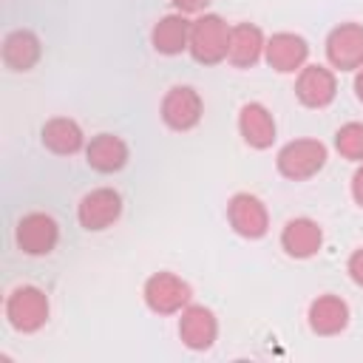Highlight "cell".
Here are the masks:
<instances>
[{
  "mask_svg": "<svg viewBox=\"0 0 363 363\" xmlns=\"http://www.w3.org/2000/svg\"><path fill=\"white\" fill-rule=\"evenodd\" d=\"M227 48H230V26L218 14H201L199 20L190 23L187 51L196 62L216 65L227 60Z\"/></svg>",
  "mask_w": 363,
  "mask_h": 363,
  "instance_id": "cell-1",
  "label": "cell"
},
{
  "mask_svg": "<svg viewBox=\"0 0 363 363\" xmlns=\"http://www.w3.org/2000/svg\"><path fill=\"white\" fill-rule=\"evenodd\" d=\"M323 244V233L312 218H292L281 233V247L289 258H312Z\"/></svg>",
  "mask_w": 363,
  "mask_h": 363,
  "instance_id": "cell-17",
  "label": "cell"
},
{
  "mask_svg": "<svg viewBox=\"0 0 363 363\" xmlns=\"http://www.w3.org/2000/svg\"><path fill=\"white\" fill-rule=\"evenodd\" d=\"M14 238L26 255H48L60 241V227L48 213H28L20 218Z\"/></svg>",
  "mask_w": 363,
  "mask_h": 363,
  "instance_id": "cell-8",
  "label": "cell"
},
{
  "mask_svg": "<svg viewBox=\"0 0 363 363\" xmlns=\"http://www.w3.org/2000/svg\"><path fill=\"white\" fill-rule=\"evenodd\" d=\"M173 6H176V11H182V14H196V11H201L210 0H170Z\"/></svg>",
  "mask_w": 363,
  "mask_h": 363,
  "instance_id": "cell-23",
  "label": "cell"
},
{
  "mask_svg": "<svg viewBox=\"0 0 363 363\" xmlns=\"http://www.w3.org/2000/svg\"><path fill=\"white\" fill-rule=\"evenodd\" d=\"M264 57L267 62L281 71V74H292V71H301L306 65V57H309V45L301 34H292V31H278L267 40L264 45Z\"/></svg>",
  "mask_w": 363,
  "mask_h": 363,
  "instance_id": "cell-10",
  "label": "cell"
},
{
  "mask_svg": "<svg viewBox=\"0 0 363 363\" xmlns=\"http://www.w3.org/2000/svg\"><path fill=\"white\" fill-rule=\"evenodd\" d=\"M190 284L173 272H156L145 281V303L156 315H176L190 303Z\"/></svg>",
  "mask_w": 363,
  "mask_h": 363,
  "instance_id": "cell-4",
  "label": "cell"
},
{
  "mask_svg": "<svg viewBox=\"0 0 363 363\" xmlns=\"http://www.w3.org/2000/svg\"><path fill=\"white\" fill-rule=\"evenodd\" d=\"M85 162L96 173H116L128 164V145L116 133H99L88 142Z\"/></svg>",
  "mask_w": 363,
  "mask_h": 363,
  "instance_id": "cell-16",
  "label": "cell"
},
{
  "mask_svg": "<svg viewBox=\"0 0 363 363\" xmlns=\"http://www.w3.org/2000/svg\"><path fill=\"white\" fill-rule=\"evenodd\" d=\"M179 337L187 349L204 352L216 343L218 337V320L207 306H184L179 318Z\"/></svg>",
  "mask_w": 363,
  "mask_h": 363,
  "instance_id": "cell-11",
  "label": "cell"
},
{
  "mask_svg": "<svg viewBox=\"0 0 363 363\" xmlns=\"http://www.w3.org/2000/svg\"><path fill=\"white\" fill-rule=\"evenodd\" d=\"M309 326L315 335L332 337L349 326V306L337 295H318L309 303Z\"/></svg>",
  "mask_w": 363,
  "mask_h": 363,
  "instance_id": "cell-13",
  "label": "cell"
},
{
  "mask_svg": "<svg viewBox=\"0 0 363 363\" xmlns=\"http://www.w3.org/2000/svg\"><path fill=\"white\" fill-rule=\"evenodd\" d=\"M326 57L340 71L363 68V26L340 23L326 37Z\"/></svg>",
  "mask_w": 363,
  "mask_h": 363,
  "instance_id": "cell-7",
  "label": "cell"
},
{
  "mask_svg": "<svg viewBox=\"0 0 363 363\" xmlns=\"http://www.w3.org/2000/svg\"><path fill=\"white\" fill-rule=\"evenodd\" d=\"M352 196H354V201L363 207V164L354 170V176H352Z\"/></svg>",
  "mask_w": 363,
  "mask_h": 363,
  "instance_id": "cell-24",
  "label": "cell"
},
{
  "mask_svg": "<svg viewBox=\"0 0 363 363\" xmlns=\"http://www.w3.org/2000/svg\"><path fill=\"white\" fill-rule=\"evenodd\" d=\"M326 164V147L318 139H292L278 150V170L292 182L312 179Z\"/></svg>",
  "mask_w": 363,
  "mask_h": 363,
  "instance_id": "cell-2",
  "label": "cell"
},
{
  "mask_svg": "<svg viewBox=\"0 0 363 363\" xmlns=\"http://www.w3.org/2000/svg\"><path fill=\"white\" fill-rule=\"evenodd\" d=\"M335 147L343 159L363 162V122H346L335 133Z\"/></svg>",
  "mask_w": 363,
  "mask_h": 363,
  "instance_id": "cell-21",
  "label": "cell"
},
{
  "mask_svg": "<svg viewBox=\"0 0 363 363\" xmlns=\"http://www.w3.org/2000/svg\"><path fill=\"white\" fill-rule=\"evenodd\" d=\"M119 216H122V196L113 187H96V190L85 193L77 207L79 224L91 233L108 230Z\"/></svg>",
  "mask_w": 363,
  "mask_h": 363,
  "instance_id": "cell-5",
  "label": "cell"
},
{
  "mask_svg": "<svg viewBox=\"0 0 363 363\" xmlns=\"http://www.w3.org/2000/svg\"><path fill=\"white\" fill-rule=\"evenodd\" d=\"M337 94V79L323 65H303L295 82V96L306 108H326Z\"/></svg>",
  "mask_w": 363,
  "mask_h": 363,
  "instance_id": "cell-12",
  "label": "cell"
},
{
  "mask_svg": "<svg viewBox=\"0 0 363 363\" xmlns=\"http://www.w3.org/2000/svg\"><path fill=\"white\" fill-rule=\"evenodd\" d=\"M6 318L17 332H37L48 320V298L37 286H17L6 301Z\"/></svg>",
  "mask_w": 363,
  "mask_h": 363,
  "instance_id": "cell-3",
  "label": "cell"
},
{
  "mask_svg": "<svg viewBox=\"0 0 363 363\" xmlns=\"http://www.w3.org/2000/svg\"><path fill=\"white\" fill-rule=\"evenodd\" d=\"M238 130L255 150H267L275 142V119L261 102H247L238 113Z\"/></svg>",
  "mask_w": 363,
  "mask_h": 363,
  "instance_id": "cell-15",
  "label": "cell"
},
{
  "mask_svg": "<svg viewBox=\"0 0 363 363\" xmlns=\"http://www.w3.org/2000/svg\"><path fill=\"white\" fill-rule=\"evenodd\" d=\"M150 43H153V48H156L159 54H167V57L182 54V51L187 48V43H190V20H187L182 11L164 14V17L153 26Z\"/></svg>",
  "mask_w": 363,
  "mask_h": 363,
  "instance_id": "cell-18",
  "label": "cell"
},
{
  "mask_svg": "<svg viewBox=\"0 0 363 363\" xmlns=\"http://www.w3.org/2000/svg\"><path fill=\"white\" fill-rule=\"evenodd\" d=\"M264 31L255 23H238L230 28V48H227V60L235 68H250L261 60L264 54Z\"/></svg>",
  "mask_w": 363,
  "mask_h": 363,
  "instance_id": "cell-14",
  "label": "cell"
},
{
  "mask_svg": "<svg viewBox=\"0 0 363 363\" xmlns=\"http://www.w3.org/2000/svg\"><path fill=\"white\" fill-rule=\"evenodd\" d=\"M43 145L51 150V153H57V156H71V153H77L79 147H82V142H85V136H82V128L74 122V119H68V116H54V119H48L45 125H43Z\"/></svg>",
  "mask_w": 363,
  "mask_h": 363,
  "instance_id": "cell-20",
  "label": "cell"
},
{
  "mask_svg": "<svg viewBox=\"0 0 363 363\" xmlns=\"http://www.w3.org/2000/svg\"><path fill=\"white\" fill-rule=\"evenodd\" d=\"M227 218H230V227L244 238H261L267 235V227H269V213L264 201L252 193H235L227 204Z\"/></svg>",
  "mask_w": 363,
  "mask_h": 363,
  "instance_id": "cell-9",
  "label": "cell"
},
{
  "mask_svg": "<svg viewBox=\"0 0 363 363\" xmlns=\"http://www.w3.org/2000/svg\"><path fill=\"white\" fill-rule=\"evenodd\" d=\"M201 96L190 85H173L162 99V119L170 130H190L201 122Z\"/></svg>",
  "mask_w": 363,
  "mask_h": 363,
  "instance_id": "cell-6",
  "label": "cell"
},
{
  "mask_svg": "<svg viewBox=\"0 0 363 363\" xmlns=\"http://www.w3.org/2000/svg\"><path fill=\"white\" fill-rule=\"evenodd\" d=\"M354 94H357V99L363 102V68H360L357 77H354Z\"/></svg>",
  "mask_w": 363,
  "mask_h": 363,
  "instance_id": "cell-25",
  "label": "cell"
},
{
  "mask_svg": "<svg viewBox=\"0 0 363 363\" xmlns=\"http://www.w3.org/2000/svg\"><path fill=\"white\" fill-rule=\"evenodd\" d=\"M40 54H43V45H40L37 34L28 31V28H17V31L6 34V40H3V62L11 71H28V68H34L37 60H40Z\"/></svg>",
  "mask_w": 363,
  "mask_h": 363,
  "instance_id": "cell-19",
  "label": "cell"
},
{
  "mask_svg": "<svg viewBox=\"0 0 363 363\" xmlns=\"http://www.w3.org/2000/svg\"><path fill=\"white\" fill-rule=\"evenodd\" d=\"M346 269H349V278H352L357 286H363V247H360V250H354V252L349 255Z\"/></svg>",
  "mask_w": 363,
  "mask_h": 363,
  "instance_id": "cell-22",
  "label": "cell"
}]
</instances>
